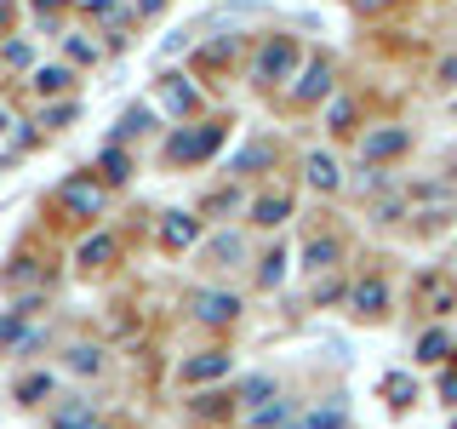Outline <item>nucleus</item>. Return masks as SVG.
<instances>
[{"mask_svg": "<svg viewBox=\"0 0 457 429\" xmlns=\"http://www.w3.org/2000/svg\"><path fill=\"white\" fill-rule=\"evenodd\" d=\"M57 206H63V212H80V218H92V212L104 206V189H97L92 178H69L63 189H57Z\"/></svg>", "mask_w": 457, "mask_h": 429, "instance_id": "2", "label": "nucleus"}, {"mask_svg": "<svg viewBox=\"0 0 457 429\" xmlns=\"http://www.w3.org/2000/svg\"><path fill=\"white\" fill-rule=\"evenodd\" d=\"M104 366V355L92 349V343H75V349H69V372H97Z\"/></svg>", "mask_w": 457, "mask_h": 429, "instance_id": "20", "label": "nucleus"}, {"mask_svg": "<svg viewBox=\"0 0 457 429\" xmlns=\"http://www.w3.org/2000/svg\"><path fill=\"white\" fill-rule=\"evenodd\" d=\"M97 172H104L109 183H126V172H132V166H126V155H120V149H104V161H97Z\"/></svg>", "mask_w": 457, "mask_h": 429, "instance_id": "21", "label": "nucleus"}, {"mask_svg": "<svg viewBox=\"0 0 457 429\" xmlns=\"http://www.w3.org/2000/svg\"><path fill=\"white\" fill-rule=\"evenodd\" d=\"M292 63H297V46H292V40H269L263 57H257V80H280V75H292Z\"/></svg>", "mask_w": 457, "mask_h": 429, "instance_id": "4", "label": "nucleus"}, {"mask_svg": "<svg viewBox=\"0 0 457 429\" xmlns=\"http://www.w3.org/2000/svg\"><path fill=\"white\" fill-rule=\"evenodd\" d=\"M286 418H292V407H286V400H275V407H257V412H252V429H280Z\"/></svg>", "mask_w": 457, "mask_h": 429, "instance_id": "18", "label": "nucleus"}, {"mask_svg": "<svg viewBox=\"0 0 457 429\" xmlns=\"http://www.w3.org/2000/svg\"><path fill=\"white\" fill-rule=\"evenodd\" d=\"M161 104H166L171 114H189V109H195V92H189V86H183L178 75H166V86H161Z\"/></svg>", "mask_w": 457, "mask_h": 429, "instance_id": "11", "label": "nucleus"}, {"mask_svg": "<svg viewBox=\"0 0 457 429\" xmlns=\"http://www.w3.org/2000/svg\"><path fill=\"white\" fill-rule=\"evenodd\" d=\"M423 298H428L435 309H452V298H457V292H452V281H446V275H428V281H423Z\"/></svg>", "mask_w": 457, "mask_h": 429, "instance_id": "17", "label": "nucleus"}, {"mask_svg": "<svg viewBox=\"0 0 457 429\" xmlns=\"http://www.w3.org/2000/svg\"><path fill=\"white\" fill-rule=\"evenodd\" d=\"M269 161H275V149H269V143H252V149L235 155V172H257V166H269Z\"/></svg>", "mask_w": 457, "mask_h": 429, "instance_id": "16", "label": "nucleus"}, {"mask_svg": "<svg viewBox=\"0 0 457 429\" xmlns=\"http://www.w3.org/2000/svg\"><path fill=\"white\" fill-rule=\"evenodd\" d=\"M86 12H92V18H114V0H80Z\"/></svg>", "mask_w": 457, "mask_h": 429, "instance_id": "34", "label": "nucleus"}, {"mask_svg": "<svg viewBox=\"0 0 457 429\" xmlns=\"http://www.w3.org/2000/svg\"><path fill=\"white\" fill-rule=\"evenodd\" d=\"M440 395H446V400H457V372H446V378H440Z\"/></svg>", "mask_w": 457, "mask_h": 429, "instance_id": "36", "label": "nucleus"}, {"mask_svg": "<svg viewBox=\"0 0 457 429\" xmlns=\"http://www.w3.org/2000/svg\"><path fill=\"white\" fill-rule=\"evenodd\" d=\"M35 92H40V97H46V92H52V97L69 92V69H57V63H52V69H35Z\"/></svg>", "mask_w": 457, "mask_h": 429, "instance_id": "15", "label": "nucleus"}, {"mask_svg": "<svg viewBox=\"0 0 457 429\" xmlns=\"http://www.w3.org/2000/svg\"><path fill=\"white\" fill-rule=\"evenodd\" d=\"M57 6H63V0H35V12H40V18H46V12H57Z\"/></svg>", "mask_w": 457, "mask_h": 429, "instance_id": "37", "label": "nucleus"}, {"mask_svg": "<svg viewBox=\"0 0 457 429\" xmlns=\"http://www.w3.org/2000/svg\"><path fill=\"white\" fill-rule=\"evenodd\" d=\"M446 349H452V343H446V332H428V338L418 343V355H423V361H440Z\"/></svg>", "mask_w": 457, "mask_h": 429, "instance_id": "26", "label": "nucleus"}, {"mask_svg": "<svg viewBox=\"0 0 457 429\" xmlns=\"http://www.w3.org/2000/svg\"><path fill=\"white\" fill-rule=\"evenodd\" d=\"M252 212H257V223H269V229H275V223H286V218H292V200H286V195H263Z\"/></svg>", "mask_w": 457, "mask_h": 429, "instance_id": "13", "label": "nucleus"}, {"mask_svg": "<svg viewBox=\"0 0 457 429\" xmlns=\"http://www.w3.org/2000/svg\"><path fill=\"white\" fill-rule=\"evenodd\" d=\"M223 143V126H206V132H178L166 143V155L171 161H200V155H212Z\"/></svg>", "mask_w": 457, "mask_h": 429, "instance_id": "3", "label": "nucleus"}, {"mask_svg": "<svg viewBox=\"0 0 457 429\" xmlns=\"http://www.w3.org/2000/svg\"><path fill=\"white\" fill-rule=\"evenodd\" d=\"M29 57H35V52H29L23 40H6V63H12V69H29Z\"/></svg>", "mask_w": 457, "mask_h": 429, "instance_id": "30", "label": "nucleus"}, {"mask_svg": "<svg viewBox=\"0 0 457 429\" xmlns=\"http://www.w3.org/2000/svg\"><path fill=\"white\" fill-rule=\"evenodd\" d=\"M29 281H35V264H29V257L18 269H6V286H29Z\"/></svg>", "mask_w": 457, "mask_h": 429, "instance_id": "32", "label": "nucleus"}, {"mask_svg": "<svg viewBox=\"0 0 457 429\" xmlns=\"http://www.w3.org/2000/svg\"><path fill=\"white\" fill-rule=\"evenodd\" d=\"M92 400H57L52 407V429H92Z\"/></svg>", "mask_w": 457, "mask_h": 429, "instance_id": "8", "label": "nucleus"}, {"mask_svg": "<svg viewBox=\"0 0 457 429\" xmlns=\"http://www.w3.org/2000/svg\"><path fill=\"white\" fill-rule=\"evenodd\" d=\"M326 92H332V63H326V57H314V63L303 69V80H297V97L314 104V97H326Z\"/></svg>", "mask_w": 457, "mask_h": 429, "instance_id": "7", "label": "nucleus"}, {"mask_svg": "<svg viewBox=\"0 0 457 429\" xmlns=\"http://www.w3.org/2000/svg\"><path fill=\"white\" fill-rule=\"evenodd\" d=\"M452 429H457V424H452Z\"/></svg>", "mask_w": 457, "mask_h": 429, "instance_id": "43", "label": "nucleus"}, {"mask_svg": "<svg viewBox=\"0 0 457 429\" xmlns=\"http://www.w3.org/2000/svg\"><path fill=\"white\" fill-rule=\"evenodd\" d=\"M6 126H12V121H6V109H0V132H6Z\"/></svg>", "mask_w": 457, "mask_h": 429, "instance_id": "40", "label": "nucleus"}, {"mask_svg": "<svg viewBox=\"0 0 457 429\" xmlns=\"http://www.w3.org/2000/svg\"><path fill=\"white\" fill-rule=\"evenodd\" d=\"M303 429H343V412H337V407H320V412H309Z\"/></svg>", "mask_w": 457, "mask_h": 429, "instance_id": "25", "label": "nucleus"}, {"mask_svg": "<svg viewBox=\"0 0 457 429\" xmlns=\"http://www.w3.org/2000/svg\"><path fill=\"white\" fill-rule=\"evenodd\" d=\"M143 126H149V109H126L114 132H120V138H132V132H143Z\"/></svg>", "mask_w": 457, "mask_h": 429, "instance_id": "24", "label": "nucleus"}, {"mask_svg": "<svg viewBox=\"0 0 457 429\" xmlns=\"http://www.w3.org/2000/svg\"><path fill=\"white\" fill-rule=\"evenodd\" d=\"M46 390H52V378H46V372H35V378H23V383H18V400H40Z\"/></svg>", "mask_w": 457, "mask_h": 429, "instance_id": "23", "label": "nucleus"}, {"mask_svg": "<svg viewBox=\"0 0 457 429\" xmlns=\"http://www.w3.org/2000/svg\"><path fill=\"white\" fill-rule=\"evenodd\" d=\"M349 121H354V104H349V97H337V104H332V126L343 132V126H349Z\"/></svg>", "mask_w": 457, "mask_h": 429, "instance_id": "31", "label": "nucleus"}, {"mask_svg": "<svg viewBox=\"0 0 457 429\" xmlns=\"http://www.w3.org/2000/svg\"><path fill=\"white\" fill-rule=\"evenodd\" d=\"M354 6H361V12H371V6H389V0H354Z\"/></svg>", "mask_w": 457, "mask_h": 429, "instance_id": "39", "label": "nucleus"}, {"mask_svg": "<svg viewBox=\"0 0 457 429\" xmlns=\"http://www.w3.org/2000/svg\"><path fill=\"white\" fill-rule=\"evenodd\" d=\"M189 309H195V321H206V326H228L240 315V298L235 292H195Z\"/></svg>", "mask_w": 457, "mask_h": 429, "instance_id": "1", "label": "nucleus"}, {"mask_svg": "<svg viewBox=\"0 0 457 429\" xmlns=\"http://www.w3.org/2000/svg\"><path fill=\"white\" fill-rule=\"evenodd\" d=\"M212 257H218V264H228V257H240V240H235V235H218V240H212Z\"/></svg>", "mask_w": 457, "mask_h": 429, "instance_id": "29", "label": "nucleus"}, {"mask_svg": "<svg viewBox=\"0 0 457 429\" xmlns=\"http://www.w3.org/2000/svg\"><path fill=\"white\" fill-rule=\"evenodd\" d=\"M400 149H406V132H400V126H383V132L366 138V161H389Z\"/></svg>", "mask_w": 457, "mask_h": 429, "instance_id": "9", "label": "nucleus"}, {"mask_svg": "<svg viewBox=\"0 0 457 429\" xmlns=\"http://www.w3.org/2000/svg\"><path fill=\"white\" fill-rule=\"evenodd\" d=\"M309 183H314V189H337V161H332V155H309Z\"/></svg>", "mask_w": 457, "mask_h": 429, "instance_id": "12", "label": "nucleus"}, {"mask_svg": "<svg viewBox=\"0 0 457 429\" xmlns=\"http://www.w3.org/2000/svg\"><path fill=\"white\" fill-rule=\"evenodd\" d=\"M309 269H332L337 264V240H309Z\"/></svg>", "mask_w": 457, "mask_h": 429, "instance_id": "19", "label": "nucleus"}, {"mask_svg": "<svg viewBox=\"0 0 457 429\" xmlns=\"http://www.w3.org/2000/svg\"><path fill=\"white\" fill-rule=\"evenodd\" d=\"M389 395H395V407H406V395H411V383H406V378H389Z\"/></svg>", "mask_w": 457, "mask_h": 429, "instance_id": "35", "label": "nucleus"}, {"mask_svg": "<svg viewBox=\"0 0 457 429\" xmlns=\"http://www.w3.org/2000/svg\"><path fill=\"white\" fill-rule=\"evenodd\" d=\"M166 6V0H137V12H161Z\"/></svg>", "mask_w": 457, "mask_h": 429, "instance_id": "38", "label": "nucleus"}, {"mask_svg": "<svg viewBox=\"0 0 457 429\" xmlns=\"http://www.w3.org/2000/svg\"><path fill=\"white\" fill-rule=\"evenodd\" d=\"M109 257H114V240H109V235H92V240L80 247V269H104Z\"/></svg>", "mask_w": 457, "mask_h": 429, "instance_id": "14", "label": "nucleus"}, {"mask_svg": "<svg viewBox=\"0 0 457 429\" xmlns=\"http://www.w3.org/2000/svg\"><path fill=\"white\" fill-rule=\"evenodd\" d=\"M92 429H104V424H92Z\"/></svg>", "mask_w": 457, "mask_h": 429, "instance_id": "42", "label": "nucleus"}, {"mask_svg": "<svg viewBox=\"0 0 457 429\" xmlns=\"http://www.w3.org/2000/svg\"><path fill=\"white\" fill-rule=\"evenodd\" d=\"M269 395H275L269 378H246V383H240V400H269Z\"/></svg>", "mask_w": 457, "mask_h": 429, "instance_id": "28", "label": "nucleus"}, {"mask_svg": "<svg viewBox=\"0 0 457 429\" xmlns=\"http://www.w3.org/2000/svg\"><path fill=\"white\" fill-rule=\"evenodd\" d=\"M195 235H200V223L189 218V212H166V218H161V247H166V252L195 247Z\"/></svg>", "mask_w": 457, "mask_h": 429, "instance_id": "5", "label": "nucleus"}, {"mask_svg": "<svg viewBox=\"0 0 457 429\" xmlns=\"http://www.w3.org/2000/svg\"><path fill=\"white\" fill-rule=\"evenodd\" d=\"M354 309H361V315H383V304H389V292H383V281H361V286H354Z\"/></svg>", "mask_w": 457, "mask_h": 429, "instance_id": "10", "label": "nucleus"}, {"mask_svg": "<svg viewBox=\"0 0 457 429\" xmlns=\"http://www.w3.org/2000/svg\"><path fill=\"white\" fill-rule=\"evenodd\" d=\"M0 29H6V6H0Z\"/></svg>", "mask_w": 457, "mask_h": 429, "instance_id": "41", "label": "nucleus"}, {"mask_svg": "<svg viewBox=\"0 0 457 429\" xmlns=\"http://www.w3.org/2000/svg\"><path fill=\"white\" fill-rule=\"evenodd\" d=\"M223 372H228V355L206 349V355H195V361H183V383H212V378H223Z\"/></svg>", "mask_w": 457, "mask_h": 429, "instance_id": "6", "label": "nucleus"}, {"mask_svg": "<svg viewBox=\"0 0 457 429\" xmlns=\"http://www.w3.org/2000/svg\"><path fill=\"white\" fill-rule=\"evenodd\" d=\"M280 275H286V252H269L263 269H257V281H263V286H280Z\"/></svg>", "mask_w": 457, "mask_h": 429, "instance_id": "22", "label": "nucleus"}, {"mask_svg": "<svg viewBox=\"0 0 457 429\" xmlns=\"http://www.w3.org/2000/svg\"><path fill=\"white\" fill-rule=\"evenodd\" d=\"M69 57H75V63H97V46L86 35H69Z\"/></svg>", "mask_w": 457, "mask_h": 429, "instance_id": "27", "label": "nucleus"}, {"mask_svg": "<svg viewBox=\"0 0 457 429\" xmlns=\"http://www.w3.org/2000/svg\"><path fill=\"white\" fill-rule=\"evenodd\" d=\"M75 121V104H57V109H46V126H69Z\"/></svg>", "mask_w": 457, "mask_h": 429, "instance_id": "33", "label": "nucleus"}]
</instances>
